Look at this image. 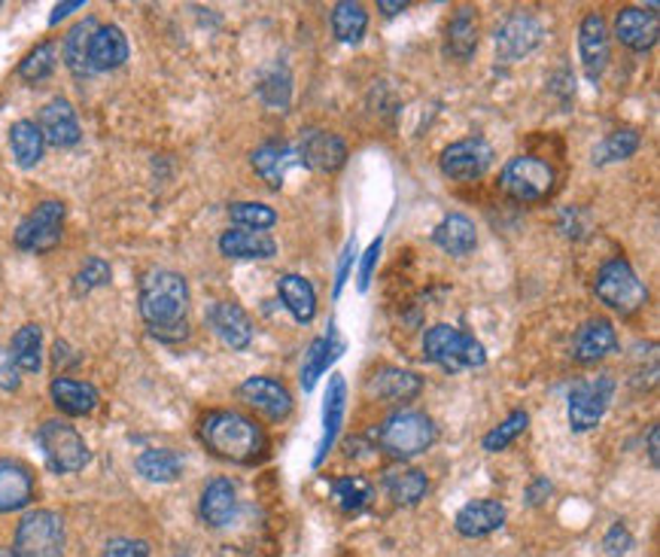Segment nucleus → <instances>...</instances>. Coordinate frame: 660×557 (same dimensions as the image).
<instances>
[{
    "mask_svg": "<svg viewBox=\"0 0 660 557\" xmlns=\"http://www.w3.org/2000/svg\"><path fill=\"white\" fill-rule=\"evenodd\" d=\"M37 129L43 132V141H46V144L58 146V149L77 146L82 137L80 120H77V110L70 107L67 98H53L49 104L43 107Z\"/></svg>",
    "mask_w": 660,
    "mask_h": 557,
    "instance_id": "obj_18",
    "label": "nucleus"
},
{
    "mask_svg": "<svg viewBox=\"0 0 660 557\" xmlns=\"http://www.w3.org/2000/svg\"><path fill=\"white\" fill-rule=\"evenodd\" d=\"M55 65H58V46L53 41H43L19 62V77L31 86H37V82L53 77Z\"/></svg>",
    "mask_w": 660,
    "mask_h": 557,
    "instance_id": "obj_40",
    "label": "nucleus"
},
{
    "mask_svg": "<svg viewBox=\"0 0 660 557\" xmlns=\"http://www.w3.org/2000/svg\"><path fill=\"white\" fill-rule=\"evenodd\" d=\"M80 7H86L82 0H70V3H58V7H55V13L49 15V25H58V22H61L65 15H70V13H74V10H80Z\"/></svg>",
    "mask_w": 660,
    "mask_h": 557,
    "instance_id": "obj_52",
    "label": "nucleus"
},
{
    "mask_svg": "<svg viewBox=\"0 0 660 557\" xmlns=\"http://www.w3.org/2000/svg\"><path fill=\"white\" fill-rule=\"evenodd\" d=\"M10 354H13L15 366L19 371H41L43 366V330L37 323H25L22 330L13 335V345H10Z\"/></svg>",
    "mask_w": 660,
    "mask_h": 557,
    "instance_id": "obj_38",
    "label": "nucleus"
},
{
    "mask_svg": "<svg viewBox=\"0 0 660 557\" xmlns=\"http://www.w3.org/2000/svg\"><path fill=\"white\" fill-rule=\"evenodd\" d=\"M101 557H149V545L144 539H110Z\"/></svg>",
    "mask_w": 660,
    "mask_h": 557,
    "instance_id": "obj_46",
    "label": "nucleus"
},
{
    "mask_svg": "<svg viewBox=\"0 0 660 557\" xmlns=\"http://www.w3.org/2000/svg\"><path fill=\"white\" fill-rule=\"evenodd\" d=\"M201 442L228 464H256L265 454L262 426L238 412H211L201 417Z\"/></svg>",
    "mask_w": 660,
    "mask_h": 557,
    "instance_id": "obj_2",
    "label": "nucleus"
},
{
    "mask_svg": "<svg viewBox=\"0 0 660 557\" xmlns=\"http://www.w3.org/2000/svg\"><path fill=\"white\" fill-rule=\"evenodd\" d=\"M0 557H15L13 548H0Z\"/></svg>",
    "mask_w": 660,
    "mask_h": 557,
    "instance_id": "obj_55",
    "label": "nucleus"
},
{
    "mask_svg": "<svg viewBox=\"0 0 660 557\" xmlns=\"http://www.w3.org/2000/svg\"><path fill=\"white\" fill-rule=\"evenodd\" d=\"M366 27H369V13L362 3H354V0H342L335 3L332 10V31L342 43H359L366 37Z\"/></svg>",
    "mask_w": 660,
    "mask_h": 557,
    "instance_id": "obj_37",
    "label": "nucleus"
},
{
    "mask_svg": "<svg viewBox=\"0 0 660 557\" xmlns=\"http://www.w3.org/2000/svg\"><path fill=\"white\" fill-rule=\"evenodd\" d=\"M500 186L515 201L536 204L555 189V168L536 156H515L500 174Z\"/></svg>",
    "mask_w": 660,
    "mask_h": 557,
    "instance_id": "obj_8",
    "label": "nucleus"
},
{
    "mask_svg": "<svg viewBox=\"0 0 660 557\" xmlns=\"http://www.w3.org/2000/svg\"><path fill=\"white\" fill-rule=\"evenodd\" d=\"M642 144V137L634 129H618L594 149V165H608V161H624L634 156Z\"/></svg>",
    "mask_w": 660,
    "mask_h": 557,
    "instance_id": "obj_41",
    "label": "nucleus"
},
{
    "mask_svg": "<svg viewBox=\"0 0 660 557\" xmlns=\"http://www.w3.org/2000/svg\"><path fill=\"white\" fill-rule=\"evenodd\" d=\"M113 278V271L107 266L104 259H86V266L77 271V278H74V290L86 296V292L98 290V287H107Z\"/></svg>",
    "mask_w": 660,
    "mask_h": 557,
    "instance_id": "obj_45",
    "label": "nucleus"
},
{
    "mask_svg": "<svg viewBox=\"0 0 660 557\" xmlns=\"http://www.w3.org/2000/svg\"><path fill=\"white\" fill-rule=\"evenodd\" d=\"M19 385H22V375H19L13 354L7 347H0V390H19Z\"/></svg>",
    "mask_w": 660,
    "mask_h": 557,
    "instance_id": "obj_48",
    "label": "nucleus"
},
{
    "mask_svg": "<svg viewBox=\"0 0 660 557\" xmlns=\"http://www.w3.org/2000/svg\"><path fill=\"white\" fill-rule=\"evenodd\" d=\"M201 521L208 527H225L238 512V491L228 478H213L201 493Z\"/></svg>",
    "mask_w": 660,
    "mask_h": 557,
    "instance_id": "obj_25",
    "label": "nucleus"
},
{
    "mask_svg": "<svg viewBox=\"0 0 660 557\" xmlns=\"http://www.w3.org/2000/svg\"><path fill=\"white\" fill-rule=\"evenodd\" d=\"M220 253L228 259H271L278 253V244L268 232L253 229H228L220 238Z\"/></svg>",
    "mask_w": 660,
    "mask_h": 557,
    "instance_id": "obj_28",
    "label": "nucleus"
},
{
    "mask_svg": "<svg viewBox=\"0 0 660 557\" xmlns=\"http://www.w3.org/2000/svg\"><path fill=\"white\" fill-rule=\"evenodd\" d=\"M228 216H232V223H238L240 229H253V232H268L278 223V211L262 201H235L228 208Z\"/></svg>",
    "mask_w": 660,
    "mask_h": 557,
    "instance_id": "obj_42",
    "label": "nucleus"
},
{
    "mask_svg": "<svg viewBox=\"0 0 660 557\" xmlns=\"http://www.w3.org/2000/svg\"><path fill=\"white\" fill-rule=\"evenodd\" d=\"M250 161H253V168H256V174L262 177L265 183L271 186V189H280L287 171H290L292 165L299 161V153H295L290 144L268 141V144L256 146V149H253Z\"/></svg>",
    "mask_w": 660,
    "mask_h": 557,
    "instance_id": "obj_26",
    "label": "nucleus"
},
{
    "mask_svg": "<svg viewBox=\"0 0 660 557\" xmlns=\"http://www.w3.org/2000/svg\"><path fill=\"white\" fill-rule=\"evenodd\" d=\"M49 397H53L58 412L70 414V417H82L92 414L101 402V393L86 381H74V378H55L49 385Z\"/></svg>",
    "mask_w": 660,
    "mask_h": 557,
    "instance_id": "obj_27",
    "label": "nucleus"
},
{
    "mask_svg": "<svg viewBox=\"0 0 660 557\" xmlns=\"http://www.w3.org/2000/svg\"><path fill=\"white\" fill-rule=\"evenodd\" d=\"M65 232V204L61 201H41L34 211L15 229V247L25 253L53 250Z\"/></svg>",
    "mask_w": 660,
    "mask_h": 557,
    "instance_id": "obj_9",
    "label": "nucleus"
},
{
    "mask_svg": "<svg viewBox=\"0 0 660 557\" xmlns=\"http://www.w3.org/2000/svg\"><path fill=\"white\" fill-rule=\"evenodd\" d=\"M508 509L500 500H472L457 512V533L466 539H478V536H490L505 524Z\"/></svg>",
    "mask_w": 660,
    "mask_h": 557,
    "instance_id": "obj_20",
    "label": "nucleus"
},
{
    "mask_svg": "<svg viewBox=\"0 0 660 557\" xmlns=\"http://www.w3.org/2000/svg\"><path fill=\"white\" fill-rule=\"evenodd\" d=\"M34 500V476L19 460H0V512H19Z\"/></svg>",
    "mask_w": 660,
    "mask_h": 557,
    "instance_id": "obj_23",
    "label": "nucleus"
},
{
    "mask_svg": "<svg viewBox=\"0 0 660 557\" xmlns=\"http://www.w3.org/2000/svg\"><path fill=\"white\" fill-rule=\"evenodd\" d=\"M579 53L588 80L596 82L608 67V25L600 13L581 19L579 25Z\"/></svg>",
    "mask_w": 660,
    "mask_h": 557,
    "instance_id": "obj_15",
    "label": "nucleus"
},
{
    "mask_svg": "<svg viewBox=\"0 0 660 557\" xmlns=\"http://www.w3.org/2000/svg\"><path fill=\"white\" fill-rule=\"evenodd\" d=\"M10 146H13V156L15 161H19V168H34V165L43 159L46 141H43V132L37 129V122L19 120L13 122V129H10Z\"/></svg>",
    "mask_w": 660,
    "mask_h": 557,
    "instance_id": "obj_34",
    "label": "nucleus"
},
{
    "mask_svg": "<svg viewBox=\"0 0 660 557\" xmlns=\"http://www.w3.org/2000/svg\"><path fill=\"white\" fill-rule=\"evenodd\" d=\"M423 390L421 375L409 369H381L371 375L369 393L387 399V402H409Z\"/></svg>",
    "mask_w": 660,
    "mask_h": 557,
    "instance_id": "obj_31",
    "label": "nucleus"
},
{
    "mask_svg": "<svg viewBox=\"0 0 660 557\" xmlns=\"http://www.w3.org/2000/svg\"><path fill=\"white\" fill-rule=\"evenodd\" d=\"M278 292L280 302L287 305L295 323H302V326L314 323V318H317V290H314L311 280L302 278V275H280Z\"/></svg>",
    "mask_w": 660,
    "mask_h": 557,
    "instance_id": "obj_24",
    "label": "nucleus"
},
{
    "mask_svg": "<svg viewBox=\"0 0 660 557\" xmlns=\"http://www.w3.org/2000/svg\"><path fill=\"white\" fill-rule=\"evenodd\" d=\"M545 41V27L533 15H512L496 31V53L502 62H521L536 53Z\"/></svg>",
    "mask_w": 660,
    "mask_h": 557,
    "instance_id": "obj_12",
    "label": "nucleus"
},
{
    "mask_svg": "<svg viewBox=\"0 0 660 557\" xmlns=\"http://www.w3.org/2000/svg\"><path fill=\"white\" fill-rule=\"evenodd\" d=\"M529 426V414L527 412H512L500 426H493L488 436H484V452H505L512 442H515L524 430Z\"/></svg>",
    "mask_w": 660,
    "mask_h": 557,
    "instance_id": "obj_43",
    "label": "nucleus"
},
{
    "mask_svg": "<svg viewBox=\"0 0 660 557\" xmlns=\"http://www.w3.org/2000/svg\"><path fill=\"white\" fill-rule=\"evenodd\" d=\"M594 290L603 305L618 311L624 318L642 311L648 302L646 283L639 280V275H636L627 259H608L606 266L596 271Z\"/></svg>",
    "mask_w": 660,
    "mask_h": 557,
    "instance_id": "obj_5",
    "label": "nucleus"
},
{
    "mask_svg": "<svg viewBox=\"0 0 660 557\" xmlns=\"http://www.w3.org/2000/svg\"><path fill=\"white\" fill-rule=\"evenodd\" d=\"M378 10H383L387 15H396L402 13V10H409V3H405V0H381Z\"/></svg>",
    "mask_w": 660,
    "mask_h": 557,
    "instance_id": "obj_54",
    "label": "nucleus"
},
{
    "mask_svg": "<svg viewBox=\"0 0 660 557\" xmlns=\"http://www.w3.org/2000/svg\"><path fill=\"white\" fill-rule=\"evenodd\" d=\"M189 308V287L183 275L171 268H153L141 278V318L146 330L159 342H183L189 335L186 326Z\"/></svg>",
    "mask_w": 660,
    "mask_h": 557,
    "instance_id": "obj_1",
    "label": "nucleus"
},
{
    "mask_svg": "<svg viewBox=\"0 0 660 557\" xmlns=\"http://www.w3.org/2000/svg\"><path fill=\"white\" fill-rule=\"evenodd\" d=\"M383 488L399 505H417L429 491V481L421 469H390L383 476Z\"/></svg>",
    "mask_w": 660,
    "mask_h": 557,
    "instance_id": "obj_35",
    "label": "nucleus"
},
{
    "mask_svg": "<svg viewBox=\"0 0 660 557\" xmlns=\"http://www.w3.org/2000/svg\"><path fill=\"white\" fill-rule=\"evenodd\" d=\"M438 165H441L445 177L457 180V183H469V180L484 177V171L493 165V146L484 137H466V141L450 144L441 153Z\"/></svg>",
    "mask_w": 660,
    "mask_h": 557,
    "instance_id": "obj_11",
    "label": "nucleus"
},
{
    "mask_svg": "<svg viewBox=\"0 0 660 557\" xmlns=\"http://www.w3.org/2000/svg\"><path fill=\"white\" fill-rule=\"evenodd\" d=\"M299 159L317 174H335L347 161V144L338 134L323 129H307L299 141Z\"/></svg>",
    "mask_w": 660,
    "mask_h": 557,
    "instance_id": "obj_13",
    "label": "nucleus"
},
{
    "mask_svg": "<svg viewBox=\"0 0 660 557\" xmlns=\"http://www.w3.org/2000/svg\"><path fill=\"white\" fill-rule=\"evenodd\" d=\"M445 46L454 58L466 62L469 55L478 49V15L472 7H460V13L448 22V34H445Z\"/></svg>",
    "mask_w": 660,
    "mask_h": 557,
    "instance_id": "obj_33",
    "label": "nucleus"
},
{
    "mask_svg": "<svg viewBox=\"0 0 660 557\" xmlns=\"http://www.w3.org/2000/svg\"><path fill=\"white\" fill-rule=\"evenodd\" d=\"M134 469H137L146 481L168 484V481H177V478H180L183 460L174 452H168V448H149V452H144L134 460Z\"/></svg>",
    "mask_w": 660,
    "mask_h": 557,
    "instance_id": "obj_36",
    "label": "nucleus"
},
{
    "mask_svg": "<svg viewBox=\"0 0 660 557\" xmlns=\"http://www.w3.org/2000/svg\"><path fill=\"white\" fill-rule=\"evenodd\" d=\"M15 557H61L65 555V517L53 509L27 512L15 531Z\"/></svg>",
    "mask_w": 660,
    "mask_h": 557,
    "instance_id": "obj_6",
    "label": "nucleus"
},
{
    "mask_svg": "<svg viewBox=\"0 0 660 557\" xmlns=\"http://www.w3.org/2000/svg\"><path fill=\"white\" fill-rule=\"evenodd\" d=\"M342 338H338V330L329 326V335H323V338H314L311 347L304 350V366H302V387L304 393H311L314 387H317V378L323 371L329 369L335 359L342 357Z\"/></svg>",
    "mask_w": 660,
    "mask_h": 557,
    "instance_id": "obj_29",
    "label": "nucleus"
},
{
    "mask_svg": "<svg viewBox=\"0 0 660 557\" xmlns=\"http://www.w3.org/2000/svg\"><path fill=\"white\" fill-rule=\"evenodd\" d=\"M354 259H357V241L350 238L347 241V247H344L342 253V263H338V275H335V290H332V296L338 299L344 290V283L350 280V268H354Z\"/></svg>",
    "mask_w": 660,
    "mask_h": 557,
    "instance_id": "obj_49",
    "label": "nucleus"
},
{
    "mask_svg": "<svg viewBox=\"0 0 660 557\" xmlns=\"http://www.w3.org/2000/svg\"><path fill=\"white\" fill-rule=\"evenodd\" d=\"M378 442L390 457L396 460H409L417 454L429 452L433 442H436V424L433 417L414 409H399L393 412L378 430Z\"/></svg>",
    "mask_w": 660,
    "mask_h": 557,
    "instance_id": "obj_4",
    "label": "nucleus"
},
{
    "mask_svg": "<svg viewBox=\"0 0 660 557\" xmlns=\"http://www.w3.org/2000/svg\"><path fill=\"white\" fill-rule=\"evenodd\" d=\"M658 438H660V426L655 424L651 430H648V460H651V466L658 469Z\"/></svg>",
    "mask_w": 660,
    "mask_h": 557,
    "instance_id": "obj_53",
    "label": "nucleus"
},
{
    "mask_svg": "<svg viewBox=\"0 0 660 557\" xmlns=\"http://www.w3.org/2000/svg\"><path fill=\"white\" fill-rule=\"evenodd\" d=\"M208 326L232 350H247L253 342V323L247 311L235 302H213L208 308Z\"/></svg>",
    "mask_w": 660,
    "mask_h": 557,
    "instance_id": "obj_16",
    "label": "nucleus"
},
{
    "mask_svg": "<svg viewBox=\"0 0 660 557\" xmlns=\"http://www.w3.org/2000/svg\"><path fill=\"white\" fill-rule=\"evenodd\" d=\"M344 409H347V381H344L342 375H332L326 402H323V436H320L314 466L323 464L326 454L335 448V438H338V430L344 424Z\"/></svg>",
    "mask_w": 660,
    "mask_h": 557,
    "instance_id": "obj_21",
    "label": "nucleus"
},
{
    "mask_svg": "<svg viewBox=\"0 0 660 557\" xmlns=\"http://www.w3.org/2000/svg\"><path fill=\"white\" fill-rule=\"evenodd\" d=\"M423 357L436 363L438 369L460 375L466 369H478L488 363V350L476 342L472 335H466L450 323H438L423 335Z\"/></svg>",
    "mask_w": 660,
    "mask_h": 557,
    "instance_id": "obj_3",
    "label": "nucleus"
},
{
    "mask_svg": "<svg viewBox=\"0 0 660 557\" xmlns=\"http://www.w3.org/2000/svg\"><path fill=\"white\" fill-rule=\"evenodd\" d=\"M612 397H615V378L612 375H596L594 381H579L572 387V393H569V426H572V433L594 430L603 421Z\"/></svg>",
    "mask_w": 660,
    "mask_h": 557,
    "instance_id": "obj_10",
    "label": "nucleus"
},
{
    "mask_svg": "<svg viewBox=\"0 0 660 557\" xmlns=\"http://www.w3.org/2000/svg\"><path fill=\"white\" fill-rule=\"evenodd\" d=\"M374 488L366 476H344L332 481V500L344 512H362L371 503Z\"/></svg>",
    "mask_w": 660,
    "mask_h": 557,
    "instance_id": "obj_39",
    "label": "nucleus"
},
{
    "mask_svg": "<svg viewBox=\"0 0 660 557\" xmlns=\"http://www.w3.org/2000/svg\"><path fill=\"white\" fill-rule=\"evenodd\" d=\"M603 548H606L608 557L627 555V552L634 548V536H630V531H627L624 524H615V527L606 533V539H603Z\"/></svg>",
    "mask_w": 660,
    "mask_h": 557,
    "instance_id": "obj_47",
    "label": "nucleus"
},
{
    "mask_svg": "<svg viewBox=\"0 0 660 557\" xmlns=\"http://www.w3.org/2000/svg\"><path fill=\"white\" fill-rule=\"evenodd\" d=\"M615 37L634 53H648L660 37L658 13L642 7H624L615 19Z\"/></svg>",
    "mask_w": 660,
    "mask_h": 557,
    "instance_id": "obj_17",
    "label": "nucleus"
},
{
    "mask_svg": "<svg viewBox=\"0 0 660 557\" xmlns=\"http://www.w3.org/2000/svg\"><path fill=\"white\" fill-rule=\"evenodd\" d=\"M128 62V37L122 34L120 25H98L89 46V67L92 74L101 70H116Z\"/></svg>",
    "mask_w": 660,
    "mask_h": 557,
    "instance_id": "obj_22",
    "label": "nucleus"
},
{
    "mask_svg": "<svg viewBox=\"0 0 660 557\" xmlns=\"http://www.w3.org/2000/svg\"><path fill=\"white\" fill-rule=\"evenodd\" d=\"M378 256H381V238L371 241V247L362 256V266H359V290H369V280L374 275V266H378Z\"/></svg>",
    "mask_w": 660,
    "mask_h": 557,
    "instance_id": "obj_50",
    "label": "nucleus"
},
{
    "mask_svg": "<svg viewBox=\"0 0 660 557\" xmlns=\"http://www.w3.org/2000/svg\"><path fill=\"white\" fill-rule=\"evenodd\" d=\"M548 493H551V484H548V478H539V481H536V484H533V488L527 491L529 505H541L545 500H548Z\"/></svg>",
    "mask_w": 660,
    "mask_h": 557,
    "instance_id": "obj_51",
    "label": "nucleus"
},
{
    "mask_svg": "<svg viewBox=\"0 0 660 557\" xmlns=\"http://www.w3.org/2000/svg\"><path fill=\"white\" fill-rule=\"evenodd\" d=\"M238 393L250 409L262 412L265 417H271V421H287L292 414L290 390L280 385V381H275V378H262V375L247 378V381L240 385Z\"/></svg>",
    "mask_w": 660,
    "mask_h": 557,
    "instance_id": "obj_14",
    "label": "nucleus"
},
{
    "mask_svg": "<svg viewBox=\"0 0 660 557\" xmlns=\"http://www.w3.org/2000/svg\"><path fill=\"white\" fill-rule=\"evenodd\" d=\"M37 438H41L46 464H49V469L58 472V476L80 472V469H86V464L92 460L86 438H82L74 426L65 424V421H46V424L41 426Z\"/></svg>",
    "mask_w": 660,
    "mask_h": 557,
    "instance_id": "obj_7",
    "label": "nucleus"
},
{
    "mask_svg": "<svg viewBox=\"0 0 660 557\" xmlns=\"http://www.w3.org/2000/svg\"><path fill=\"white\" fill-rule=\"evenodd\" d=\"M615 347H618L615 326L608 320L594 318L575 332V338H572V359L581 363V366H594L600 359H606L608 354H615Z\"/></svg>",
    "mask_w": 660,
    "mask_h": 557,
    "instance_id": "obj_19",
    "label": "nucleus"
},
{
    "mask_svg": "<svg viewBox=\"0 0 660 557\" xmlns=\"http://www.w3.org/2000/svg\"><path fill=\"white\" fill-rule=\"evenodd\" d=\"M259 94H262V101L271 107V110H287L292 94L290 74H287L280 65L271 67V70L262 77V82H259Z\"/></svg>",
    "mask_w": 660,
    "mask_h": 557,
    "instance_id": "obj_44",
    "label": "nucleus"
},
{
    "mask_svg": "<svg viewBox=\"0 0 660 557\" xmlns=\"http://www.w3.org/2000/svg\"><path fill=\"white\" fill-rule=\"evenodd\" d=\"M436 244L450 256H469L478 247L476 223L466 213H448L436 226Z\"/></svg>",
    "mask_w": 660,
    "mask_h": 557,
    "instance_id": "obj_30",
    "label": "nucleus"
},
{
    "mask_svg": "<svg viewBox=\"0 0 660 557\" xmlns=\"http://www.w3.org/2000/svg\"><path fill=\"white\" fill-rule=\"evenodd\" d=\"M94 31H98V19H92V15L67 31L61 53H65L67 70L77 74V77H89L92 74V67H89V46H92Z\"/></svg>",
    "mask_w": 660,
    "mask_h": 557,
    "instance_id": "obj_32",
    "label": "nucleus"
}]
</instances>
